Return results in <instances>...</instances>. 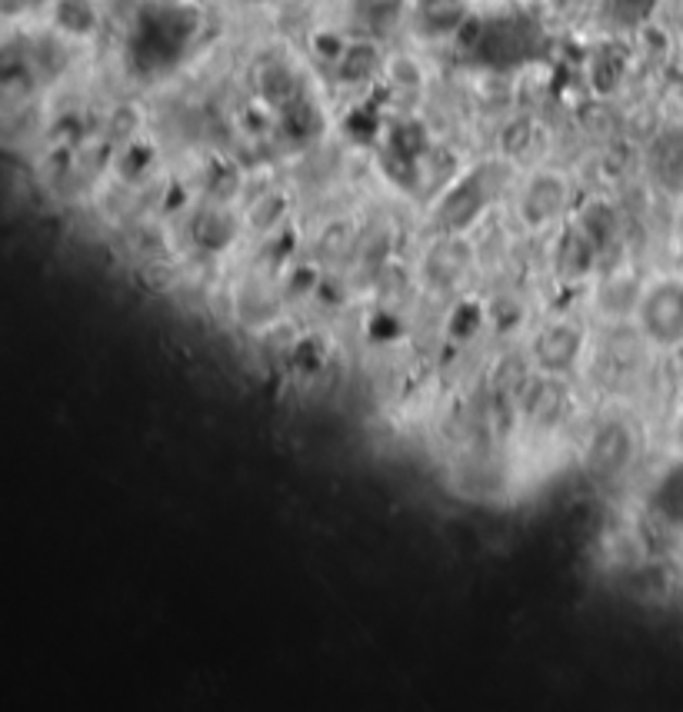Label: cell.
<instances>
[{
	"label": "cell",
	"mask_w": 683,
	"mask_h": 712,
	"mask_svg": "<svg viewBox=\"0 0 683 712\" xmlns=\"http://www.w3.org/2000/svg\"><path fill=\"white\" fill-rule=\"evenodd\" d=\"M654 347L644 340L634 320L626 323H600L591 334V347L584 357V373L607 394H626L644 373V360Z\"/></svg>",
	"instance_id": "1"
},
{
	"label": "cell",
	"mask_w": 683,
	"mask_h": 712,
	"mask_svg": "<svg viewBox=\"0 0 683 712\" xmlns=\"http://www.w3.org/2000/svg\"><path fill=\"white\" fill-rule=\"evenodd\" d=\"M584 470L597 483H617L634 470L641 457V429L623 413L600 416L584 440Z\"/></svg>",
	"instance_id": "2"
},
{
	"label": "cell",
	"mask_w": 683,
	"mask_h": 712,
	"mask_svg": "<svg viewBox=\"0 0 683 712\" xmlns=\"http://www.w3.org/2000/svg\"><path fill=\"white\" fill-rule=\"evenodd\" d=\"M634 323L654 350L683 347V277H673V273L650 277L644 284Z\"/></svg>",
	"instance_id": "3"
},
{
	"label": "cell",
	"mask_w": 683,
	"mask_h": 712,
	"mask_svg": "<svg viewBox=\"0 0 683 712\" xmlns=\"http://www.w3.org/2000/svg\"><path fill=\"white\" fill-rule=\"evenodd\" d=\"M573 413V394L570 383L560 373H531L523 376L517 390V416L527 433L550 436L557 433Z\"/></svg>",
	"instance_id": "4"
},
{
	"label": "cell",
	"mask_w": 683,
	"mask_h": 712,
	"mask_svg": "<svg viewBox=\"0 0 683 712\" xmlns=\"http://www.w3.org/2000/svg\"><path fill=\"white\" fill-rule=\"evenodd\" d=\"M494 197H497V184L490 177V167H477V171L463 174L460 180L447 187V193H440L434 207L437 227L444 234H467L487 213Z\"/></svg>",
	"instance_id": "5"
},
{
	"label": "cell",
	"mask_w": 683,
	"mask_h": 712,
	"mask_svg": "<svg viewBox=\"0 0 683 712\" xmlns=\"http://www.w3.org/2000/svg\"><path fill=\"white\" fill-rule=\"evenodd\" d=\"M591 347V334L584 323L576 320H550L544 323L534 337V366L541 373H560L570 376L573 370H584V357Z\"/></svg>",
	"instance_id": "6"
},
{
	"label": "cell",
	"mask_w": 683,
	"mask_h": 712,
	"mask_svg": "<svg viewBox=\"0 0 683 712\" xmlns=\"http://www.w3.org/2000/svg\"><path fill=\"white\" fill-rule=\"evenodd\" d=\"M567 203H570V184H567V177L550 174V171L534 174L517 197L520 221L531 230H544V227L560 224V216L567 213Z\"/></svg>",
	"instance_id": "7"
},
{
	"label": "cell",
	"mask_w": 683,
	"mask_h": 712,
	"mask_svg": "<svg viewBox=\"0 0 683 712\" xmlns=\"http://www.w3.org/2000/svg\"><path fill=\"white\" fill-rule=\"evenodd\" d=\"M644 277H637L634 270L617 266L607 270L604 277H597L594 284V313L600 323H626L634 320L641 293H644Z\"/></svg>",
	"instance_id": "8"
},
{
	"label": "cell",
	"mask_w": 683,
	"mask_h": 712,
	"mask_svg": "<svg viewBox=\"0 0 683 712\" xmlns=\"http://www.w3.org/2000/svg\"><path fill=\"white\" fill-rule=\"evenodd\" d=\"M470 263H474V250L463 240V234H444L427 253H424V280L437 290H450L457 280L467 277Z\"/></svg>",
	"instance_id": "9"
},
{
	"label": "cell",
	"mask_w": 683,
	"mask_h": 712,
	"mask_svg": "<svg viewBox=\"0 0 683 712\" xmlns=\"http://www.w3.org/2000/svg\"><path fill=\"white\" fill-rule=\"evenodd\" d=\"M647 171L660 187L683 190V127H667L650 140Z\"/></svg>",
	"instance_id": "10"
},
{
	"label": "cell",
	"mask_w": 683,
	"mask_h": 712,
	"mask_svg": "<svg viewBox=\"0 0 683 712\" xmlns=\"http://www.w3.org/2000/svg\"><path fill=\"white\" fill-rule=\"evenodd\" d=\"M381 67H384V58H381V47L374 40H350L337 50V58H334V77L344 87L374 80Z\"/></svg>",
	"instance_id": "11"
},
{
	"label": "cell",
	"mask_w": 683,
	"mask_h": 712,
	"mask_svg": "<svg viewBox=\"0 0 683 712\" xmlns=\"http://www.w3.org/2000/svg\"><path fill=\"white\" fill-rule=\"evenodd\" d=\"M417 27L431 37H457V30L470 21L467 0H413Z\"/></svg>",
	"instance_id": "12"
},
{
	"label": "cell",
	"mask_w": 683,
	"mask_h": 712,
	"mask_svg": "<svg viewBox=\"0 0 683 712\" xmlns=\"http://www.w3.org/2000/svg\"><path fill=\"white\" fill-rule=\"evenodd\" d=\"M50 27L64 37H94L100 27V11L94 0H50Z\"/></svg>",
	"instance_id": "13"
},
{
	"label": "cell",
	"mask_w": 683,
	"mask_h": 712,
	"mask_svg": "<svg viewBox=\"0 0 683 712\" xmlns=\"http://www.w3.org/2000/svg\"><path fill=\"white\" fill-rule=\"evenodd\" d=\"M654 510L667 523H680L683 526V463H676L657 483V489H654Z\"/></svg>",
	"instance_id": "14"
},
{
	"label": "cell",
	"mask_w": 683,
	"mask_h": 712,
	"mask_svg": "<svg viewBox=\"0 0 683 712\" xmlns=\"http://www.w3.org/2000/svg\"><path fill=\"white\" fill-rule=\"evenodd\" d=\"M353 11L363 24L384 27V24L397 21V14L403 11V0H353Z\"/></svg>",
	"instance_id": "15"
},
{
	"label": "cell",
	"mask_w": 683,
	"mask_h": 712,
	"mask_svg": "<svg viewBox=\"0 0 683 712\" xmlns=\"http://www.w3.org/2000/svg\"><path fill=\"white\" fill-rule=\"evenodd\" d=\"M617 4H620V8H626V11H637V8L644 4V0H617Z\"/></svg>",
	"instance_id": "16"
},
{
	"label": "cell",
	"mask_w": 683,
	"mask_h": 712,
	"mask_svg": "<svg viewBox=\"0 0 683 712\" xmlns=\"http://www.w3.org/2000/svg\"><path fill=\"white\" fill-rule=\"evenodd\" d=\"M680 227H683V221H680Z\"/></svg>",
	"instance_id": "17"
}]
</instances>
